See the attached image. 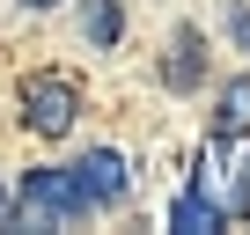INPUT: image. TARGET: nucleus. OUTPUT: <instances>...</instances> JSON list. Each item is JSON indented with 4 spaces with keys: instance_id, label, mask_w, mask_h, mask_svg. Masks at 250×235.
Instances as JSON below:
<instances>
[{
    "instance_id": "nucleus-3",
    "label": "nucleus",
    "mask_w": 250,
    "mask_h": 235,
    "mask_svg": "<svg viewBox=\"0 0 250 235\" xmlns=\"http://www.w3.org/2000/svg\"><path fill=\"white\" fill-rule=\"evenodd\" d=\"M74 118H81V88H74L66 74H30V81H22V125H30L37 140H66Z\"/></svg>"
},
{
    "instance_id": "nucleus-7",
    "label": "nucleus",
    "mask_w": 250,
    "mask_h": 235,
    "mask_svg": "<svg viewBox=\"0 0 250 235\" xmlns=\"http://www.w3.org/2000/svg\"><path fill=\"white\" fill-rule=\"evenodd\" d=\"M199 66H206L199 59V30H177L169 37V59H162V81L169 88H199Z\"/></svg>"
},
{
    "instance_id": "nucleus-2",
    "label": "nucleus",
    "mask_w": 250,
    "mask_h": 235,
    "mask_svg": "<svg viewBox=\"0 0 250 235\" xmlns=\"http://www.w3.org/2000/svg\"><path fill=\"white\" fill-rule=\"evenodd\" d=\"M81 213H88V198H81L74 169H30L22 176V206H15L22 228H74Z\"/></svg>"
},
{
    "instance_id": "nucleus-9",
    "label": "nucleus",
    "mask_w": 250,
    "mask_h": 235,
    "mask_svg": "<svg viewBox=\"0 0 250 235\" xmlns=\"http://www.w3.org/2000/svg\"><path fill=\"white\" fill-rule=\"evenodd\" d=\"M228 37H235V44L250 52V8H228Z\"/></svg>"
},
{
    "instance_id": "nucleus-6",
    "label": "nucleus",
    "mask_w": 250,
    "mask_h": 235,
    "mask_svg": "<svg viewBox=\"0 0 250 235\" xmlns=\"http://www.w3.org/2000/svg\"><path fill=\"white\" fill-rule=\"evenodd\" d=\"M81 37H88V52H110L125 37V8L118 0H81Z\"/></svg>"
},
{
    "instance_id": "nucleus-8",
    "label": "nucleus",
    "mask_w": 250,
    "mask_h": 235,
    "mask_svg": "<svg viewBox=\"0 0 250 235\" xmlns=\"http://www.w3.org/2000/svg\"><path fill=\"white\" fill-rule=\"evenodd\" d=\"M221 125H250V74L221 88Z\"/></svg>"
},
{
    "instance_id": "nucleus-4",
    "label": "nucleus",
    "mask_w": 250,
    "mask_h": 235,
    "mask_svg": "<svg viewBox=\"0 0 250 235\" xmlns=\"http://www.w3.org/2000/svg\"><path fill=\"white\" fill-rule=\"evenodd\" d=\"M66 169H74V184H81L88 206H118V198H125V162H118L110 147H88V155L66 162Z\"/></svg>"
},
{
    "instance_id": "nucleus-5",
    "label": "nucleus",
    "mask_w": 250,
    "mask_h": 235,
    "mask_svg": "<svg viewBox=\"0 0 250 235\" xmlns=\"http://www.w3.org/2000/svg\"><path fill=\"white\" fill-rule=\"evenodd\" d=\"M169 228H177V235H213V228H221V206L191 184V191H177V198H169Z\"/></svg>"
},
{
    "instance_id": "nucleus-10",
    "label": "nucleus",
    "mask_w": 250,
    "mask_h": 235,
    "mask_svg": "<svg viewBox=\"0 0 250 235\" xmlns=\"http://www.w3.org/2000/svg\"><path fill=\"white\" fill-rule=\"evenodd\" d=\"M22 8H59V0H22Z\"/></svg>"
},
{
    "instance_id": "nucleus-1",
    "label": "nucleus",
    "mask_w": 250,
    "mask_h": 235,
    "mask_svg": "<svg viewBox=\"0 0 250 235\" xmlns=\"http://www.w3.org/2000/svg\"><path fill=\"white\" fill-rule=\"evenodd\" d=\"M199 191L221 213H250V125H221L199 155Z\"/></svg>"
}]
</instances>
